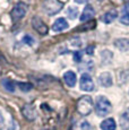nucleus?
Instances as JSON below:
<instances>
[{
    "label": "nucleus",
    "mask_w": 129,
    "mask_h": 130,
    "mask_svg": "<svg viewBox=\"0 0 129 130\" xmlns=\"http://www.w3.org/2000/svg\"><path fill=\"white\" fill-rule=\"evenodd\" d=\"M111 110H112V105H111L110 101L105 96H99L95 104L96 114L99 117H105L110 113Z\"/></svg>",
    "instance_id": "f257e3e1"
},
{
    "label": "nucleus",
    "mask_w": 129,
    "mask_h": 130,
    "mask_svg": "<svg viewBox=\"0 0 129 130\" xmlns=\"http://www.w3.org/2000/svg\"><path fill=\"white\" fill-rule=\"evenodd\" d=\"M62 7L63 2L59 1V0H44L42 2V9L49 16H53V15L58 14L62 9Z\"/></svg>",
    "instance_id": "f03ea898"
},
{
    "label": "nucleus",
    "mask_w": 129,
    "mask_h": 130,
    "mask_svg": "<svg viewBox=\"0 0 129 130\" xmlns=\"http://www.w3.org/2000/svg\"><path fill=\"white\" fill-rule=\"evenodd\" d=\"M93 110V100L91 96H82L78 100L77 111L82 116H88Z\"/></svg>",
    "instance_id": "7ed1b4c3"
},
{
    "label": "nucleus",
    "mask_w": 129,
    "mask_h": 130,
    "mask_svg": "<svg viewBox=\"0 0 129 130\" xmlns=\"http://www.w3.org/2000/svg\"><path fill=\"white\" fill-rule=\"evenodd\" d=\"M26 12H27V5L24 4V2H22V1L17 2L10 11L11 19H13L14 22L21 21V19L26 15Z\"/></svg>",
    "instance_id": "20e7f679"
},
{
    "label": "nucleus",
    "mask_w": 129,
    "mask_h": 130,
    "mask_svg": "<svg viewBox=\"0 0 129 130\" xmlns=\"http://www.w3.org/2000/svg\"><path fill=\"white\" fill-rule=\"evenodd\" d=\"M79 87L82 91L84 92H92L94 91V83L92 80V77L90 76V74L85 72L80 76L79 79Z\"/></svg>",
    "instance_id": "39448f33"
},
{
    "label": "nucleus",
    "mask_w": 129,
    "mask_h": 130,
    "mask_svg": "<svg viewBox=\"0 0 129 130\" xmlns=\"http://www.w3.org/2000/svg\"><path fill=\"white\" fill-rule=\"evenodd\" d=\"M32 26L38 33L42 34V35H45L48 33V26L44 24V22L39 16H35L32 18Z\"/></svg>",
    "instance_id": "423d86ee"
},
{
    "label": "nucleus",
    "mask_w": 129,
    "mask_h": 130,
    "mask_svg": "<svg viewBox=\"0 0 129 130\" xmlns=\"http://www.w3.org/2000/svg\"><path fill=\"white\" fill-rule=\"evenodd\" d=\"M22 112H23L24 117H25L28 121H33V120H35L36 117H38L35 107L33 105H31V104H25V105L23 106V109H22Z\"/></svg>",
    "instance_id": "0eeeda50"
},
{
    "label": "nucleus",
    "mask_w": 129,
    "mask_h": 130,
    "mask_svg": "<svg viewBox=\"0 0 129 130\" xmlns=\"http://www.w3.org/2000/svg\"><path fill=\"white\" fill-rule=\"evenodd\" d=\"M94 16H95V9H94L93 6H91V5H86V7L84 8L79 19H80V22H88V21H91Z\"/></svg>",
    "instance_id": "6e6552de"
},
{
    "label": "nucleus",
    "mask_w": 129,
    "mask_h": 130,
    "mask_svg": "<svg viewBox=\"0 0 129 130\" xmlns=\"http://www.w3.org/2000/svg\"><path fill=\"white\" fill-rule=\"evenodd\" d=\"M68 23L67 21L63 18V17H60V18H57L54 21L53 25H52V31L53 32H62L64 29L68 28Z\"/></svg>",
    "instance_id": "1a4fd4ad"
},
{
    "label": "nucleus",
    "mask_w": 129,
    "mask_h": 130,
    "mask_svg": "<svg viewBox=\"0 0 129 130\" xmlns=\"http://www.w3.org/2000/svg\"><path fill=\"white\" fill-rule=\"evenodd\" d=\"M99 82H100V84L102 85L103 87H110L111 85L113 84L112 76H111V74L108 72V71H104L100 75V77H99Z\"/></svg>",
    "instance_id": "9d476101"
},
{
    "label": "nucleus",
    "mask_w": 129,
    "mask_h": 130,
    "mask_svg": "<svg viewBox=\"0 0 129 130\" xmlns=\"http://www.w3.org/2000/svg\"><path fill=\"white\" fill-rule=\"evenodd\" d=\"M63 80L64 83L68 85L69 87H74L76 85V82H77V77H76V74L74 71H66L63 74Z\"/></svg>",
    "instance_id": "9b49d317"
},
{
    "label": "nucleus",
    "mask_w": 129,
    "mask_h": 130,
    "mask_svg": "<svg viewBox=\"0 0 129 130\" xmlns=\"http://www.w3.org/2000/svg\"><path fill=\"white\" fill-rule=\"evenodd\" d=\"M118 17V11L116 10V9H111V10H109V11H106L105 14L102 16V22L103 23H105V24H110V23H112L113 21Z\"/></svg>",
    "instance_id": "f8f14e48"
},
{
    "label": "nucleus",
    "mask_w": 129,
    "mask_h": 130,
    "mask_svg": "<svg viewBox=\"0 0 129 130\" xmlns=\"http://www.w3.org/2000/svg\"><path fill=\"white\" fill-rule=\"evenodd\" d=\"M116 47H118L120 51L126 52L129 50V40L128 39H117L113 42Z\"/></svg>",
    "instance_id": "ddd939ff"
},
{
    "label": "nucleus",
    "mask_w": 129,
    "mask_h": 130,
    "mask_svg": "<svg viewBox=\"0 0 129 130\" xmlns=\"http://www.w3.org/2000/svg\"><path fill=\"white\" fill-rule=\"evenodd\" d=\"M100 127H101V129H102V130H116L117 124H116L115 119L108 118V119L103 120V121L101 122Z\"/></svg>",
    "instance_id": "4468645a"
},
{
    "label": "nucleus",
    "mask_w": 129,
    "mask_h": 130,
    "mask_svg": "<svg viewBox=\"0 0 129 130\" xmlns=\"http://www.w3.org/2000/svg\"><path fill=\"white\" fill-rule=\"evenodd\" d=\"M120 127L122 130H129V109L120 117Z\"/></svg>",
    "instance_id": "2eb2a0df"
},
{
    "label": "nucleus",
    "mask_w": 129,
    "mask_h": 130,
    "mask_svg": "<svg viewBox=\"0 0 129 130\" xmlns=\"http://www.w3.org/2000/svg\"><path fill=\"white\" fill-rule=\"evenodd\" d=\"M120 23L123 25H129V4H126L122 7V14L120 16Z\"/></svg>",
    "instance_id": "dca6fc26"
},
{
    "label": "nucleus",
    "mask_w": 129,
    "mask_h": 130,
    "mask_svg": "<svg viewBox=\"0 0 129 130\" xmlns=\"http://www.w3.org/2000/svg\"><path fill=\"white\" fill-rule=\"evenodd\" d=\"M1 85L7 92H9V93H14L15 92V83L13 80H10L9 78H4L2 79Z\"/></svg>",
    "instance_id": "f3484780"
},
{
    "label": "nucleus",
    "mask_w": 129,
    "mask_h": 130,
    "mask_svg": "<svg viewBox=\"0 0 129 130\" xmlns=\"http://www.w3.org/2000/svg\"><path fill=\"white\" fill-rule=\"evenodd\" d=\"M67 15L70 19H76L78 16V8L77 7H74V6H70L68 7L67 9Z\"/></svg>",
    "instance_id": "a211bd4d"
},
{
    "label": "nucleus",
    "mask_w": 129,
    "mask_h": 130,
    "mask_svg": "<svg viewBox=\"0 0 129 130\" xmlns=\"http://www.w3.org/2000/svg\"><path fill=\"white\" fill-rule=\"evenodd\" d=\"M18 87L21 88L22 92H29L32 88H33V85L29 83H18Z\"/></svg>",
    "instance_id": "6ab92c4d"
},
{
    "label": "nucleus",
    "mask_w": 129,
    "mask_h": 130,
    "mask_svg": "<svg viewBox=\"0 0 129 130\" xmlns=\"http://www.w3.org/2000/svg\"><path fill=\"white\" fill-rule=\"evenodd\" d=\"M22 41H23V43L27 44V45H33L34 42H35V41H34V39L31 35H29V34H26V35H24V37H23V40H22Z\"/></svg>",
    "instance_id": "aec40b11"
},
{
    "label": "nucleus",
    "mask_w": 129,
    "mask_h": 130,
    "mask_svg": "<svg viewBox=\"0 0 129 130\" xmlns=\"http://www.w3.org/2000/svg\"><path fill=\"white\" fill-rule=\"evenodd\" d=\"M82 51H77V52H75V54H74V60H75L76 62H80V60H82Z\"/></svg>",
    "instance_id": "412c9836"
},
{
    "label": "nucleus",
    "mask_w": 129,
    "mask_h": 130,
    "mask_svg": "<svg viewBox=\"0 0 129 130\" xmlns=\"http://www.w3.org/2000/svg\"><path fill=\"white\" fill-rule=\"evenodd\" d=\"M82 129H83V130H90L91 129L90 123H88V122H86V121H84L83 123H82Z\"/></svg>",
    "instance_id": "4be33fe9"
},
{
    "label": "nucleus",
    "mask_w": 129,
    "mask_h": 130,
    "mask_svg": "<svg viewBox=\"0 0 129 130\" xmlns=\"http://www.w3.org/2000/svg\"><path fill=\"white\" fill-rule=\"evenodd\" d=\"M4 127H5V119H4V117H2L1 112H0V130L4 129Z\"/></svg>",
    "instance_id": "5701e85b"
},
{
    "label": "nucleus",
    "mask_w": 129,
    "mask_h": 130,
    "mask_svg": "<svg viewBox=\"0 0 129 130\" xmlns=\"http://www.w3.org/2000/svg\"><path fill=\"white\" fill-rule=\"evenodd\" d=\"M93 51H94V46H88L87 49L85 50L86 53H87V54H91V56L93 54Z\"/></svg>",
    "instance_id": "b1692460"
},
{
    "label": "nucleus",
    "mask_w": 129,
    "mask_h": 130,
    "mask_svg": "<svg viewBox=\"0 0 129 130\" xmlns=\"http://www.w3.org/2000/svg\"><path fill=\"white\" fill-rule=\"evenodd\" d=\"M87 1L88 0H75V2H77V4H85Z\"/></svg>",
    "instance_id": "393cba45"
},
{
    "label": "nucleus",
    "mask_w": 129,
    "mask_h": 130,
    "mask_svg": "<svg viewBox=\"0 0 129 130\" xmlns=\"http://www.w3.org/2000/svg\"><path fill=\"white\" fill-rule=\"evenodd\" d=\"M42 130H56L54 128H45V129H42Z\"/></svg>",
    "instance_id": "a878e982"
},
{
    "label": "nucleus",
    "mask_w": 129,
    "mask_h": 130,
    "mask_svg": "<svg viewBox=\"0 0 129 130\" xmlns=\"http://www.w3.org/2000/svg\"><path fill=\"white\" fill-rule=\"evenodd\" d=\"M100 1H102V0H100Z\"/></svg>",
    "instance_id": "bb28decb"
}]
</instances>
